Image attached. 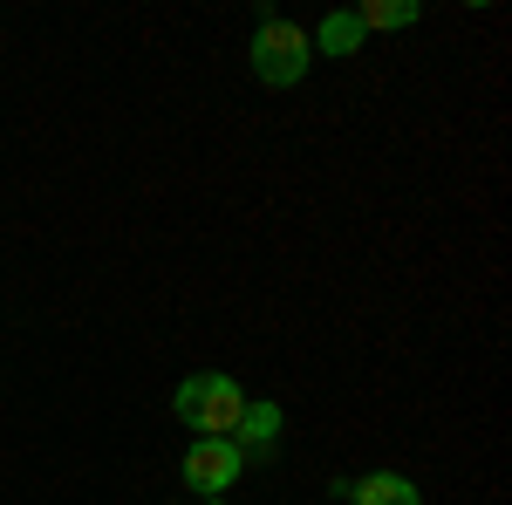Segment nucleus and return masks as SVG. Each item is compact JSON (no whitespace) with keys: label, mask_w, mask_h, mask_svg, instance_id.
I'll list each match as a JSON object with an SVG mask.
<instances>
[{"label":"nucleus","mask_w":512,"mask_h":505,"mask_svg":"<svg viewBox=\"0 0 512 505\" xmlns=\"http://www.w3.org/2000/svg\"><path fill=\"white\" fill-rule=\"evenodd\" d=\"M198 505H226V499H198Z\"/></svg>","instance_id":"nucleus-8"},{"label":"nucleus","mask_w":512,"mask_h":505,"mask_svg":"<svg viewBox=\"0 0 512 505\" xmlns=\"http://www.w3.org/2000/svg\"><path fill=\"white\" fill-rule=\"evenodd\" d=\"M233 451L239 458H274L280 451V403H246V410H239Z\"/></svg>","instance_id":"nucleus-5"},{"label":"nucleus","mask_w":512,"mask_h":505,"mask_svg":"<svg viewBox=\"0 0 512 505\" xmlns=\"http://www.w3.org/2000/svg\"><path fill=\"white\" fill-rule=\"evenodd\" d=\"M246 403H253V396H246L226 369H198V376H185L178 396H171L178 424L192 430V437H233V424H239Z\"/></svg>","instance_id":"nucleus-1"},{"label":"nucleus","mask_w":512,"mask_h":505,"mask_svg":"<svg viewBox=\"0 0 512 505\" xmlns=\"http://www.w3.org/2000/svg\"><path fill=\"white\" fill-rule=\"evenodd\" d=\"M335 492L349 505H424L417 478H403V471H362V478H342Z\"/></svg>","instance_id":"nucleus-4"},{"label":"nucleus","mask_w":512,"mask_h":505,"mask_svg":"<svg viewBox=\"0 0 512 505\" xmlns=\"http://www.w3.org/2000/svg\"><path fill=\"white\" fill-rule=\"evenodd\" d=\"M253 82H267V89H294V82L308 76V28H294V21H280V14H267L260 28H253Z\"/></svg>","instance_id":"nucleus-2"},{"label":"nucleus","mask_w":512,"mask_h":505,"mask_svg":"<svg viewBox=\"0 0 512 505\" xmlns=\"http://www.w3.org/2000/svg\"><path fill=\"white\" fill-rule=\"evenodd\" d=\"M308 48H315V55H355V48H362V21L342 7V14H328V21L315 28V41H308Z\"/></svg>","instance_id":"nucleus-6"},{"label":"nucleus","mask_w":512,"mask_h":505,"mask_svg":"<svg viewBox=\"0 0 512 505\" xmlns=\"http://www.w3.org/2000/svg\"><path fill=\"white\" fill-rule=\"evenodd\" d=\"M178 471H185V485H192L198 499H219V492H233V478L246 471V458L233 451V437H198Z\"/></svg>","instance_id":"nucleus-3"},{"label":"nucleus","mask_w":512,"mask_h":505,"mask_svg":"<svg viewBox=\"0 0 512 505\" xmlns=\"http://www.w3.org/2000/svg\"><path fill=\"white\" fill-rule=\"evenodd\" d=\"M355 21H362V35H369V28H410V21H417V0H362Z\"/></svg>","instance_id":"nucleus-7"}]
</instances>
